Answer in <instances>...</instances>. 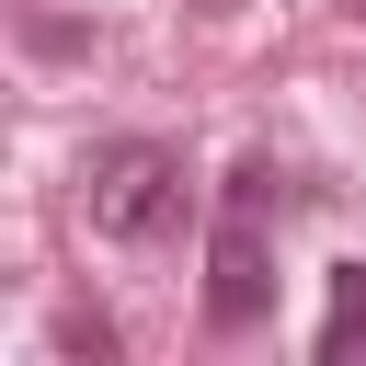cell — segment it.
<instances>
[{
    "label": "cell",
    "instance_id": "8992f818",
    "mask_svg": "<svg viewBox=\"0 0 366 366\" xmlns=\"http://www.w3.org/2000/svg\"><path fill=\"white\" fill-rule=\"evenodd\" d=\"M355 11H366V0H355Z\"/></svg>",
    "mask_w": 366,
    "mask_h": 366
},
{
    "label": "cell",
    "instance_id": "5b68a950",
    "mask_svg": "<svg viewBox=\"0 0 366 366\" xmlns=\"http://www.w3.org/2000/svg\"><path fill=\"white\" fill-rule=\"evenodd\" d=\"M206 11H240V0H206Z\"/></svg>",
    "mask_w": 366,
    "mask_h": 366
},
{
    "label": "cell",
    "instance_id": "3957f363",
    "mask_svg": "<svg viewBox=\"0 0 366 366\" xmlns=\"http://www.w3.org/2000/svg\"><path fill=\"white\" fill-rule=\"evenodd\" d=\"M366 355V263H332V309H320V366Z\"/></svg>",
    "mask_w": 366,
    "mask_h": 366
},
{
    "label": "cell",
    "instance_id": "7a4b0ae2",
    "mask_svg": "<svg viewBox=\"0 0 366 366\" xmlns=\"http://www.w3.org/2000/svg\"><path fill=\"white\" fill-rule=\"evenodd\" d=\"M80 217L103 240H160L183 217V149L172 137H92L80 149Z\"/></svg>",
    "mask_w": 366,
    "mask_h": 366
},
{
    "label": "cell",
    "instance_id": "277c9868",
    "mask_svg": "<svg viewBox=\"0 0 366 366\" xmlns=\"http://www.w3.org/2000/svg\"><path fill=\"white\" fill-rule=\"evenodd\" d=\"M57 343H69V355H92V366H114V320H57Z\"/></svg>",
    "mask_w": 366,
    "mask_h": 366
},
{
    "label": "cell",
    "instance_id": "6da1fadb",
    "mask_svg": "<svg viewBox=\"0 0 366 366\" xmlns=\"http://www.w3.org/2000/svg\"><path fill=\"white\" fill-rule=\"evenodd\" d=\"M274 206H286V172L252 149L229 172V206H217V240H206V320L217 332H252L274 309V229H263Z\"/></svg>",
    "mask_w": 366,
    "mask_h": 366
}]
</instances>
